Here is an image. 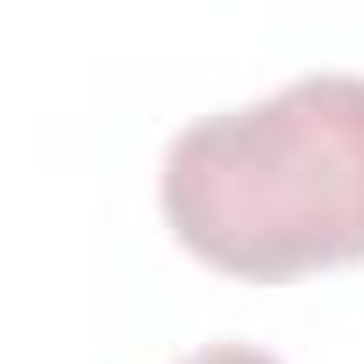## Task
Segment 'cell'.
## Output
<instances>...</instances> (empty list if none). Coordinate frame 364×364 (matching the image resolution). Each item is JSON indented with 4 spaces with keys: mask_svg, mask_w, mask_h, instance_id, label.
<instances>
[{
    "mask_svg": "<svg viewBox=\"0 0 364 364\" xmlns=\"http://www.w3.org/2000/svg\"><path fill=\"white\" fill-rule=\"evenodd\" d=\"M178 364H279V357L257 350V343H208V350H193V357H178Z\"/></svg>",
    "mask_w": 364,
    "mask_h": 364,
    "instance_id": "7a4b0ae2",
    "label": "cell"
},
{
    "mask_svg": "<svg viewBox=\"0 0 364 364\" xmlns=\"http://www.w3.org/2000/svg\"><path fill=\"white\" fill-rule=\"evenodd\" d=\"M157 200L178 250L229 279L364 264V72H307L186 122Z\"/></svg>",
    "mask_w": 364,
    "mask_h": 364,
    "instance_id": "6da1fadb",
    "label": "cell"
}]
</instances>
